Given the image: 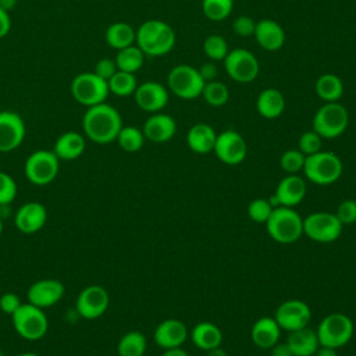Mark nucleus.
Masks as SVG:
<instances>
[{"label": "nucleus", "instance_id": "c756f323", "mask_svg": "<svg viewBox=\"0 0 356 356\" xmlns=\"http://www.w3.org/2000/svg\"><path fill=\"white\" fill-rule=\"evenodd\" d=\"M314 90L324 103L338 102L343 95V82L337 74L327 72L317 78Z\"/></svg>", "mask_w": 356, "mask_h": 356}, {"label": "nucleus", "instance_id": "09e8293b", "mask_svg": "<svg viewBox=\"0 0 356 356\" xmlns=\"http://www.w3.org/2000/svg\"><path fill=\"white\" fill-rule=\"evenodd\" d=\"M11 29V17H10V13L3 10L0 7V39L7 36L8 32Z\"/></svg>", "mask_w": 356, "mask_h": 356}, {"label": "nucleus", "instance_id": "4be33fe9", "mask_svg": "<svg viewBox=\"0 0 356 356\" xmlns=\"http://www.w3.org/2000/svg\"><path fill=\"white\" fill-rule=\"evenodd\" d=\"M253 36L257 44L267 51H277L285 43L284 28L271 18H263L257 21Z\"/></svg>", "mask_w": 356, "mask_h": 356}, {"label": "nucleus", "instance_id": "f3484780", "mask_svg": "<svg viewBox=\"0 0 356 356\" xmlns=\"http://www.w3.org/2000/svg\"><path fill=\"white\" fill-rule=\"evenodd\" d=\"M170 90L154 81H147L136 86L134 92L135 103L138 104L139 108L147 113H159L161 111L170 99Z\"/></svg>", "mask_w": 356, "mask_h": 356}, {"label": "nucleus", "instance_id": "a211bd4d", "mask_svg": "<svg viewBox=\"0 0 356 356\" xmlns=\"http://www.w3.org/2000/svg\"><path fill=\"white\" fill-rule=\"evenodd\" d=\"M64 284L58 280L44 278L33 282L28 289V302L40 307H51L64 296Z\"/></svg>", "mask_w": 356, "mask_h": 356}, {"label": "nucleus", "instance_id": "9b49d317", "mask_svg": "<svg viewBox=\"0 0 356 356\" xmlns=\"http://www.w3.org/2000/svg\"><path fill=\"white\" fill-rule=\"evenodd\" d=\"M303 234L314 242L330 243L342 234V222L334 213L316 211L303 218Z\"/></svg>", "mask_w": 356, "mask_h": 356}, {"label": "nucleus", "instance_id": "9d476101", "mask_svg": "<svg viewBox=\"0 0 356 356\" xmlns=\"http://www.w3.org/2000/svg\"><path fill=\"white\" fill-rule=\"evenodd\" d=\"M60 160L53 150H36L25 161V175L33 185L43 186L50 184L58 174Z\"/></svg>", "mask_w": 356, "mask_h": 356}, {"label": "nucleus", "instance_id": "473e14b6", "mask_svg": "<svg viewBox=\"0 0 356 356\" xmlns=\"http://www.w3.org/2000/svg\"><path fill=\"white\" fill-rule=\"evenodd\" d=\"M146 337L139 331L124 334L117 343L118 356H143L146 352Z\"/></svg>", "mask_w": 356, "mask_h": 356}, {"label": "nucleus", "instance_id": "4d7b16f0", "mask_svg": "<svg viewBox=\"0 0 356 356\" xmlns=\"http://www.w3.org/2000/svg\"><path fill=\"white\" fill-rule=\"evenodd\" d=\"M1 232H3V222H1V218H0V235H1Z\"/></svg>", "mask_w": 356, "mask_h": 356}, {"label": "nucleus", "instance_id": "7ed1b4c3", "mask_svg": "<svg viewBox=\"0 0 356 356\" xmlns=\"http://www.w3.org/2000/svg\"><path fill=\"white\" fill-rule=\"evenodd\" d=\"M266 229L275 242L289 245L303 235V218L293 207L278 206L266 221Z\"/></svg>", "mask_w": 356, "mask_h": 356}, {"label": "nucleus", "instance_id": "58836bf2", "mask_svg": "<svg viewBox=\"0 0 356 356\" xmlns=\"http://www.w3.org/2000/svg\"><path fill=\"white\" fill-rule=\"evenodd\" d=\"M306 156L299 149H288L280 157V165L286 174H296L303 170Z\"/></svg>", "mask_w": 356, "mask_h": 356}, {"label": "nucleus", "instance_id": "393cba45", "mask_svg": "<svg viewBox=\"0 0 356 356\" xmlns=\"http://www.w3.org/2000/svg\"><path fill=\"white\" fill-rule=\"evenodd\" d=\"M217 134L214 128L206 122H197L192 125L186 134V143L189 149L197 154H206L213 152Z\"/></svg>", "mask_w": 356, "mask_h": 356}, {"label": "nucleus", "instance_id": "c9c22d12", "mask_svg": "<svg viewBox=\"0 0 356 356\" xmlns=\"http://www.w3.org/2000/svg\"><path fill=\"white\" fill-rule=\"evenodd\" d=\"M202 96L207 104L213 107H221L229 100V90L224 82L214 79L204 83Z\"/></svg>", "mask_w": 356, "mask_h": 356}, {"label": "nucleus", "instance_id": "423d86ee", "mask_svg": "<svg viewBox=\"0 0 356 356\" xmlns=\"http://www.w3.org/2000/svg\"><path fill=\"white\" fill-rule=\"evenodd\" d=\"M204 83L197 68L189 64H178L167 75V89L184 100H193L202 96Z\"/></svg>", "mask_w": 356, "mask_h": 356}, {"label": "nucleus", "instance_id": "864d4df0", "mask_svg": "<svg viewBox=\"0 0 356 356\" xmlns=\"http://www.w3.org/2000/svg\"><path fill=\"white\" fill-rule=\"evenodd\" d=\"M17 4V0H0V7L6 11H11Z\"/></svg>", "mask_w": 356, "mask_h": 356}, {"label": "nucleus", "instance_id": "f03ea898", "mask_svg": "<svg viewBox=\"0 0 356 356\" xmlns=\"http://www.w3.org/2000/svg\"><path fill=\"white\" fill-rule=\"evenodd\" d=\"M135 44L149 57H160L175 46V32L161 19H147L136 29Z\"/></svg>", "mask_w": 356, "mask_h": 356}, {"label": "nucleus", "instance_id": "603ef678", "mask_svg": "<svg viewBox=\"0 0 356 356\" xmlns=\"http://www.w3.org/2000/svg\"><path fill=\"white\" fill-rule=\"evenodd\" d=\"M160 356H189V355L179 346V348L164 349V352H163Z\"/></svg>", "mask_w": 356, "mask_h": 356}, {"label": "nucleus", "instance_id": "20e7f679", "mask_svg": "<svg viewBox=\"0 0 356 356\" xmlns=\"http://www.w3.org/2000/svg\"><path fill=\"white\" fill-rule=\"evenodd\" d=\"M302 171L313 184L331 185L342 175L343 165L335 153L320 150L314 154L306 156Z\"/></svg>", "mask_w": 356, "mask_h": 356}, {"label": "nucleus", "instance_id": "4c0bfd02", "mask_svg": "<svg viewBox=\"0 0 356 356\" xmlns=\"http://www.w3.org/2000/svg\"><path fill=\"white\" fill-rule=\"evenodd\" d=\"M203 51L211 61H222L229 50L222 36L209 35L203 42Z\"/></svg>", "mask_w": 356, "mask_h": 356}, {"label": "nucleus", "instance_id": "13d9d810", "mask_svg": "<svg viewBox=\"0 0 356 356\" xmlns=\"http://www.w3.org/2000/svg\"><path fill=\"white\" fill-rule=\"evenodd\" d=\"M0 356H4V355H3V350H1V349H0Z\"/></svg>", "mask_w": 356, "mask_h": 356}, {"label": "nucleus", "instance_id": "412c9836", "mask_svg": "<svg viewBox=\"0 0 356 356\" xmlns=\"http://www.w3.org/2000/svg\"><path fill=\"white\" fill-rule=\"evenodd\" d=\"M142 132L145 139L154 143H164L172 139L177 132L175 120L165 113H153L143 124Z\"/></svg>", "mask_w": 356, "mask_h": 356}, {"label": "nucleus", "instance_id": "39448f33", "mask_svg": "<svg viewBox=\"0 0 356 356\" xmlns=\"http://www.w3.org/2000/svg\"><path fill=\"white\" fill-rule=\"evenodd\" d=\"M349 124V113L339 102L324 103L314 114L312 129L323 139H335L341 136Z\"/></svg>", "mask_w": 356, "mask_h": 356}, {"label": "nucleus", "instance_id": "3c124183", "mask_svg": "<svg viewBox=\"0 0 356 356\" xmlns=\"http://www.w3.org/2000/svg\"><path fill=\"white\" fill-rule=\"evenodd\" d=\"M313 356H338V352H337L335 348L320 345Z\"/></svg>", "mask_w": 356, "mask_h": 356}, {"label": "nucleus", "instance_id": "49530a36", "mask_svg": "<svg viewBox=\"0 0 356 356\" xmlns=\"http://www.w3.org/2000/svg\"><path fill=\"white\" fill-rule=\"evenodd\" d=\"M97 76L103 78L104 81H108L115 72H117V65L115 61L111 58H100L96 65H95V71H93Z\"/></svg>", "mask_w": 356, "mask_h": 356}, {"label": "nucleus", "instance_id": "f257e3e1", "mask_svg": "<svg viewBox=\"0 0 356 356\" xmlns=\"http://www.w3.org/2000/svg\"><path fill=\"white\" fill-rule=\"evenodd\" d=\"M82 128L85 136L92 142L106 145L117 139L122 128V118L115 107L104 102L88 107L82 118Z\"/></svg>", "mask_w": 356, "mask_h": 356}, {"label": "nucleus", "instance_id": "72a5a7b5", "mask_svg": "<svg viewBox=\"0 0 356 356\" xmlns=\"http://www.w3.org/2000/svg\"><path fill=\"white\" fill-rule=\"evenodd\" d=\"M107 85H108L110 93L125 97V96L134 95L138 86V82H136L135 74L117 70V72L107 81Z\"/></svg>", "mask_w": 356, "mask_h": 356}, {"label": "nucleus", "instance_id": "aec40b11", "mask_svg": "<svg viewBox=\"0 0 356 356\" xmlns=\"http://www.w3.org/2000/svg\"><path fill=\"white\" fill-rule=\"evenodd\" d=\"M154 342L163 349L179 348L188 338V328L178 318H167L161 321L153 332Z\"/></svg>", "mask_w": 356, "mask_h": 356}, {"label": "nucleus", "instance_id": "79ce46f5", "mask_svg": "<svg viewBox=\"0 0 356 356\" xmlns=\"http://www.w3.org/2000/svg\"><path fill=\"white\" fill-rule=\"evenodd\" d=\"M17 196V184L14 178L4 172L0 171V206H7L10 204Z\"/></svg>", "mask_w": 356, "mask_h": 356}, {"label": "nucleus", "instance_id": "1a4fd4ad", "mask_svg": "<svg viewBox=\"0 0 356 356\" xmlns=\"http://www.w3.org/2000/svg\"><path fill=\"white\" fill-rule=\"evenodd\" d=\"M107 81L97 76L95 72L78 74L71 82V95L82 106L92 107L104 103L108 96Z\"/></svg>", "mask_w": 356, "mask_h": 356}, {"label": "nucleus", "instance_id": "ddd939ff", "mask_svg": "<svg viewBox=\"0 0 356 356\" xmlns=\"http://www.w3.org/2000/svg\"><path fill=\"white\" fill-rule=\"evenodd\" d=\"M213 152L217 156V159L224 164L236 165L245 160L248 146L243 136L239 132L234 129H227L217 134Z\"/></svg>", "mask_w": 356, "mask_h": 356}, {"label": "nucleus", "instance_id": "f8f14e48", "mask_svg": "<svg viewBox=\"0 0 356 356\" xmlns=\"http://www.w3.org/2000/svg\"><path fill=\"white\" fill-rule=\"evenodd\" d=\"M222 63L228 76L239 83L253 82L260 71L259 60L246 49L229 50Z\"/></svg>", "mask_w": 356, "mask_h": 356}, {"label": "nucleus", "instance_id": "0eeeda50", "mask_svg": "<svg viewBox=\"0 0 356 356\" xmlns=\"http://www.w3.org/2000/svg\"><path fill=\"white\" fill-rule=\"evenodd\" d=\"M13 327L17 334L28 341H38L43 338L49 328V321L43 309L32 305L22 303L18 310L11 316Z\"/></svg>", "mask_w": 356, "mask_h": 356}, {"label": "nucleus", "instance_id": "f704fd0d", "mask_svg": "<svg viewBox=\"0 0 356 356\" xmlns=\"http://www.w3.org/2000/svg\"><path fill=\"white\" fill-rule=\"evenodd\" d=\"M115 140L118 142V146L122 150H125L128 153H135L142 149V146L145 143V135H143L142 129H139L138 127H132V125L124 127L122 125Z\"/></svg>", "mask_w": 356, "mask_h": 356}, {"label": "nucleus", "instance_id": "dca6fc26", "mask_svg": "<svg viewBox=\"0 0 356 356\" xmlns=\"http://www.w3.org/2000/svg\"><path fill=\"white\" fill-rule=\"evenodd\" d=\"M25 134V122L18 113L0 111V153L15 150L24 142Z\"/></svg>", "mask_w": 356, "mask_h": 356}, {"label": "nucleus", "instance_id": "cd10ccee", "mask_svg": "<svg viewBox=\"0 0 356 356\" xmlns=\"http://www.w3.org/2000/svg\"><path fill=\"white\" fill-rule=\"evenodd\" d=\"M286 343L289 345L293 356H313L320 346L316 331L307 327L291 331L286 338Z\"/></svg>", "mask_w": 356, "mask_h": 356}, {"label": "nucleus", "instance_id": "b1692460", "mask_svg": "<svg viewBox=\"0 0 356 356\" xmlns=\"http://www.w3.org/2000/svg\"><path fill=\"white\" fill-rule=\"evenodd\" d=\"M281 337V327L274 317L264 316L254 321L250 328V338L253 343L260 349H270L274 346Z\"/></svg>", "mask_w": 356, "mask_h": 356}, {"label": "nucleus", "instance_id": "a19ab883", "mask_svg": "<svg viewBox=\"0 0 356 356\" xmlns=\"http://www.w3.org/2000/svg\"><path fill=\"white\" fill-rule=\"evenodd\" d=\"M321 136L318 134H316L313 129L306 131L300 135L299 142H298V149L305 154V156H310L314 154L317 152L321 150Z\"/></svg>", "mask_w": 356, "mask_h": 356}, {"label": "nucleus", "instance_id": "a18cd8bd", "mask_svg": "<svg viewBox=\"0 0 356 356\" xmlns=\"http://www.w3.org/2000/svg\"><path fill=\"white\" fill-rule=\"evenodd\" d=\"M22 305L19 296L14 292H6L0 296V309L3 313L13 316L18 307Z\"/></svg>", "mask_w": 356, "mask_h": 356}, {"label": "nucleus", "instance_id": "4468645a", "mask_svg": "<svg viewBox=\"0 0 356 356\" xmlns=\"http://www.w3.org/2000/svg\"><path fill=\"white\" fill-rule=\"evenodd\" d=\"M110 305L108 292L100 285H89L83 288L76 298V312L82 318L95 320L102 317Z\"/></svg>", "mask_w": 356, "mask_h": 356}, {"label": "nucleus", "instance_id": "7c9ffc66", "mask_svg": "<svg viewBox=\"0 0 356 356\" xmlns=\"http://www.w3.org/2000/svg\"><path fill=\"white\" fill-rule=\"evenodd\" d=\"M135 36H136V31L128 22H122V21L111 24L104 33L106 43L110 47L115 49L117 51L131 44H135Z\"/></svg>", "mask_w": 356, "mask_h": 356}, {"label": "nucleus", "instance_id": "c03bdc74", "mask_svg": "<svg viewBox=\"0 0 356 356\" xmlns=\"http://www.w3.org/2000/svg\"><path fill=\"white\" fill-rule=\"evenodd\" d=\"M254 28H256V21L248 15H241L236 17L232 22V31L242 38H248V36H253L254 33Z\"/></svg>", "mask_w": 356, "mask_h": 356}, {"label": "nucleus", "instance_id": "8fccbe9b", "mask_svg": "<svg viewBox=\"0 0 356 356\" xmlns=\"http://www.w3.org/2000/svg\"><path fill=\"white\" fill-rule=\"evenodd\" d=\"M270 356H293L289 345L285 342H277L274 346L270 348Z\"/></svg>", "mask_w": 356, "mask_h": 356}, {"label": "nucleus", "instance_id": "37998d69", "mask_svg": "<svg viewBox=\"0 0 356 356\" xmlns=\"http://www.w3.org/2000/svg\"><path fill=\"white\" fill-rule=\"evenodd\" d=\"M335 216L343 224H353L356 222V200L346 199L338 204Z\"/></svg>", "mask_w": 356, "mask_h": 356}, {"label": "nucleus", "instance_id": "5701e85b", "mask_svg": "<svg viewBox=\"0 0 356 356\" xmlns=\"http://www.w3.org/2000/svg\"><path fill=\"white\" fill-rule=\"evenodd\" d=\"M306 182L302 177L296 174H286L277 185L274 196L280 206L293 207L299 204L306 196Z\"/></svg>", "mask_w": 356, "mask_h": 356}, {"label": "nucleus", "instance_id": "2f4dec72", "mask_svg": "<svg viewBox=\"0 0 356 356\" xmlns=\"http://www.w3.org/2000/svg\"><path fill=\"white\" fill-rule=\"evenodd\" d=\"M145 57L146 56L136 44H131L128 47L118 50L114 61H115L117 70L135 74L136 71H139L142 68Z\"/></svg>", "mask_w": 356, "mask_h": 356}, {"label": "nucleus", "instance_id": "de8ad7c7", "mask_svg": "<svg viewBox=\"0 0 356 356\" xmlns=\"http://www.w3.org/2000/svg\"><path fill=\"white\" fill-rule=\"evenodd\" d=\"M197 71L204 82L214 81L217 76V67L214 63H203L200 68H197Z\"/></svg>", "mask_w": 356, "mask_h": 356}, {"label": "nucleus", "instance_id": "e433bc0d", "mask_svg": "<svg viewBox=\"0 0 356 356\" xmlns=\"http://www.w3.org/2000/svg\"><path fill=\"white\" fill-rule=\"evenodd\" d=\"M232 8L234 0H202L203 15L213 22H220L228 18Z\"/></svg>", "mask_w": 356, "mask_h": 356}, {"label": "nucleus", "instance_id": "6e6d98bb", "mask_svg": "<svg viewBox=\"0 0 356 356\" xmlns=\"http://www.w3.org/2000/svg\"><path fill=\"white\" fill-rule=\"evenodd\" d=\"M18 356H39L38 353H33V352H24V353H21V355H18Z\"/></svg>", "mask_w": 356, "mask_h": 356}, {"label": "nucleus", "instance_id": "ea45409f", "mask_svg": "<svg viewBox=\"0 0 356 356\" xmlns=\"http://www.w3.org/2000/svg\"><path fill=\"white\" fill-rule=\"evenodd\" d=\"M273 209L274 207L270 204L268 199H254L248 206V216L254 222L266 224Z\"/></svg>", "mask_w": 356, "mask_h": 356}, {"label": "nucleus", "instance_id": "6e6552de", "mask_svg": "<svg viewBox=\"0 0 356 356\" xmlns=\"http://www.w3.org/2000/svg\"><path fill=\"white\" fill-rule=\"evenodd\" d=\"M355 325L349 316L343 313H331L325 316L317 327V339L323 346L342 348L353 337Z\"/></svg>", "mask_w": 356, "mask_h": 356}, {"label": "nucleus", "instance_id": "c85d7f7f", "mask_svg": "<svg viewBox=\"0 0 356 356\" xmlns=\"http://www.w3.org/2000/svg\"><path fill=\"white\" fill-rule=\"evenodd\" d=\"M191 339L196 348L202 350H210L221 345L222 332L214 323L202 321L192 328Z\"/></svg>", "mask_w": 356, "mask_h": 356}, {"label": "nucleus", "instance_id": "6ab92c4d", "mask_svg": "<svg viewBox=\"0 0 356 356\" xmlns=\"http://www.w3.org/2000/svg\"><path fill=\"white\" fill-rule=\"evenodd\" d=\"M47 220V210L39 202H26L15 213L14 222L18 231L33 234L43 228Z\"/></svg>", "mask_w": 356, "mask_h": 356}, {"label": "nucleus", "instance_id": "2eb2a0df", "mask_svg": "<svg viewBox=\"0 0 356 356\" xmlns=\"http://www.w3.org/2000/svg\"><path fill=\"white\" fill-rule=\"evenodd\" d=\"M274 318L281 330L291 332L307 327L312 318V310L306 302L299 299H289L277 307Z\"/></svg>", "mask_w": 356, "mask_h": 356}, {"label": "nucleus", "instance_id": "5fc2aeb1", "mask_svg": "<svg viewBox=\"0 0 356 356\" xmlns=\"http://www.w3.org/2000/svg\"><path fill=\"white\" fill-rule=\"evenodd\" d=\"M207 356H228V355L221 346H217V348H213V349L207 350Z\"/></svg>", "mask_w": 356, "mask_h": 356}, {"label": "nucleus", "instance_id": "bb28decb", "mask_svg": "<svg viewBox=\"0 0 356 356\" xmlns=\"http://www.w3.org/2000/svg\"><path fill=\"white\" fill-rule=\"evenodd\" d=\"M256 110L263 118H278L285 110V97L282 92L275 88L263 89L256 99Z\"/></svg>", "mask_w": 356, "mask_h": 356}, {"label": "nucleus", "instance_id": "a878e982", "mask_svg": "<svg viewBox=\"0 0 356 356\" xmlns=\"http://www.w3.org/2000/svg\"><path fill=\"white\" fill-rule=\"evenodd\" d=\"M85 136L75 132V131H68L61 134L53 146L54 154L58 157V160H75L78 159L83 152H85Z\"/></svg>", "mask_w": 356, "mask_h": 356}]
</instances>
